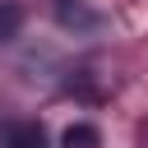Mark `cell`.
<instances>
[{"mask_svg":"<svg viewBox=\"0 0 148 148\" xmlns=\"http://www.w3.org/2000/svg\"><path fill=\"white\" fill-rule=\"evenodd\" d=\"M0 148H51L46 130L37 120H5L0 125Z\"/></svg>","mask_w":148,"mask_h":148,"instance_id":"1","label":"cell"},{"mask_svg":"<svg viewBox=\"0 0 148 148\" xmlns=\"http://www.w3.org/2000/svg\"><path fill=\"white\" fill-rule=\"evenodd\" d=\"M60 148H102V134L92 125H69L65 139H60Z\"/></svg>","mask_w":148,"mask_h":148,"instance_id":"2","label":"cell"},{"mask_svg":"<svg viewBox=\"0 0 148 148\" xmlns=\"http://www.w3.org/2000/svg\"><path fill=\"white\" fill-rule=\"evenodd\" d=\"M56 14H60V23H65V28H74V23H79V28H92V23H97V14H88L79 0H60V9H56Z\"/></svg>","mask_w":148,"mask_h":148,"instance_id":"3","label":"cell"},{"mask_svg":"<svg viewBox=\"0 0 148 148\" xmlns=\"http://www.w3.org/2000/svg\"><path fill=\"white\" fill-rule=\"evenodd\" d=\"M18 23H23V9L14 0H0V42H14L18 37Z\"/></svg>","mask_w":148,"mask_h":148,"instance_id":"4","label":"cell"}]
</instances>
